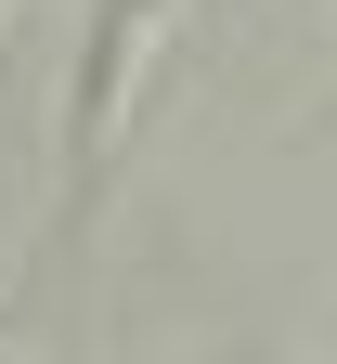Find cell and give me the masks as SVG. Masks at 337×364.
I'll return each instance as SVG.
<instances>
[{"mask_svg":"<svg viewBox=\"0 0 337 364\" xmlns=\"http://www.w3.org/2000/svg\"><path fill=\"white\" fill-rule=\"evenodd\" d=\"M156 14H169V0H91V39H78V130H104V91H117V65L143 53Z\"/></svg>","mask_w":337,"mask_h":364,"instance_id":"cell-1","label":"cell"}]
</instances>
